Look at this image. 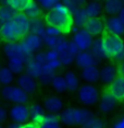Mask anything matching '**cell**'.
Masks as SVG:
<instances>
[{
	"label": "cell",
	"mask_w": 124,
	"mask_h": 128,
	"mask_svg": "<svg viewBox=\"0 0 124 128\" xmlns=\"http://www.w3.org/2000/svg\"><path fill=\"white\" fill-rule=\"evenodd\" d=\"M45 22L47 25L60 28L63 33L69 32L71 30V26L73 25L72 13L61 1L58 2L52 9L46 13Z\"/></svg>",
	"instance_id": "6da1fadb"
},
{
	"label": "cell",
	"mask_w": 124,
	"mask_h": 128,
	"mask_svg": "<svg viewBox=\"0 0 124 128\" xmlns=\"http://www.w3.org/2000/svg\"><path fill=\"white\" fill-rule=\"evenodd\" d=\"M94 114L91 110L81 107H68L62 110L60 113L59 118L62 124L67 126H83Z\"/></svg>",
	"instance_id": "7a4b0ae2"
},
{
	"label": "cell",
	"mask_w": 124,
	"mask_h": 128,
	"mask_svg": "<svg viewBox=\"0 0 124 128\" xmlns=\"http://www.w3.org/2000/svg\"><path fill=\"white\" fill-rule=\"evenodd\" d=\"M77 98L83 105L91 106L95 105L99 102L100 92L96 86L93 84H84L79 89L77 92Z\"/></svg>",
	"instance_id": "3957f363"
},
{
	"label": "cell",
	"mask_w": 124,
	"mask_h": 128,
	"mask_svg": "<svg viewBox=\"0 0 124 128\" xmlns=\"http://www.w3.org/2000/svg\"><path fill=\"white\" fill-rule=\"evenodd\" d=\"M102 44L108 57H115L124 49V40L121 36L107 33L102 36Z\"/></svg>",
	"instance_id": "277c9868"
},
{
	"label": "cell",
	"mask_w": 124,
	"mask_h": 128,
	"mask_svg": "<svg viewBox=\"0 0 124 128\" xmlns=\"http://www.w3.org/2000/svg\"><path fill=\"white\" fill-rule=\"evenodd\" d=\"M1 95L7 101L12 102L13 104H25L28 101V93L18 86H3L1 90Z\"/></svg>",
	"instance_id": "5b68a950"
},
{
	"label": "cell",
	"mask_w": 124,
	"mask_h": 128,
	"mask_svg": "<svg viewBox=\"0 0 124 128\" xmlns=\"http://www.w3.org/2000/svg\"><path fill=\"white\" fill-rule=\"evenodd\" d=\"M20 44H21L24 53L26 54V56L33 57L34 54L40 52L42 45H44V42H42L41 36H38V35H36V34L28 33L21 40Z\"/></svg>",
	"instance_id": "8992f818"
},
{
	"label": "cell",
	"mask_w": 124,
	"mask_h": 128,
	"mask_svg": "<svg viewBox=\"0 0 124 128\" xmlns=\"http://www.w3.org/2000/svg\"><path fill=\"white\" fill-rule=\"evenodd\" d=\"M0 35L5 42H18L19 40H22L24 37L21 30L13 20L2 23L0 25Z\"/></svg>",
	"instance_id": "52a82bcc"
},
{
	"label": "cell",
	"mask_w": 124,
	"mask_h": 128,
	"mask_svg": "<svg viewBox=\"0 0 124 128\" xmlns=\"http://www.w3.org/2000/svg\"><path fill=\"white\" fill-rule=\"evenodd\" d=\"M72 40L77 45L80 50H88L93 45L94 36L90 35L84 28H81L76 33L73 34Z\"/></svg>",
	"instance_id": "ba28073f"
},
{
	"label": "cell",
	"mask_w": 124,
	"mask_h": 128,
	"mask_svg": "<svg viewBox=\"0 0 124 128\" xmlns=\"http://www.w3.org/2000/svg\"><path fill=\"white\" fill-rule=\"evenodd\" d=\"M3 53L8 57V59L9 58H19V59H23L27 62L30 58H32L26 56L20 42H5L3 46Z\"/></svg>",
	"instance_id": "9c48e42d"
},
{
	"label": "cell",
	"mask_w": 124,
	"mask_h": 128,
	"mask_svg": "<svg viewBox=\"0 0 124 128\" xmlns=\"http://www.w3.org/2000/svg\"><path fill=\"white\" fill-rule=\"evenodd\" d=\"M10 117L13 122L20 124L28 123L30 119V107L25 104H14L10 110Z\"/></svg>",
	"instance_id": "30bf717a"
},
{
	"label": "cell",
	"mask_w": 124,
	"mask_h": 128,
	"mask_svg": "<svg viewBox=\"0 0 124 128\" xmlns=\"http://www.w3.org/2000/svg\"><path fill=\"white\" fill-rule=\"evenodd\" d=\"M105 31L109 34L122 36L124 35V23L119 16H111L105 21Z\"/></svg>",
	"instance_id": "8fae6325"
},
{
	"label": "cell",
	"mask_w": 124,
	"mask_h": 128,
	"mask_svg": "<svg viewBox=\"0 0 124 128\" xmlns=\"http://www.w3.org/2000/svg\"><path fill=\"white\" fill-rule=\"evenodd\" d=\"M84 28L93 36H99L105 32V22L98 18H89L86 21Z\"/></svg>",
	"instance_id": "7c38bea8"
},
{
	"label": "cell",
	"mask_w": 124,
	"mask_h": 128,
	"mask_svg": "<svg viewBox=\"0 0 124 128\" xmlns=\"http://www.w3.org/2000/svg\"><path fill=\"white\" fill-rule=\"evenodd\" d=\"M118 105V100L109 91H105L99 98V110L102 113H110Z\"/></svg>",
	"instance_id": "4fadbf2b"
},
{
	"label": "cell",
	"mask_w": 124,
	"mask_h": 128,
	"mask_svg": "<svg viewBox=\"0 0 124 128\" xmlns=\"http://www.w3.org/2000/svg\"><path fill=\"white\" fill-rule=\"evenodd\" d=\"M75 62L80 68H85L88 66L97 65L99 62V60L93 55L90 50H81L79 54L75 56Z\"/></svg>",
	"instance_id": "5bb4252c"
},
{
	"label": "cell",
	"mask_w": 124,
	"mask_h": 128,
	"mask_svg": "<svg viewBox=\"0 0 124 128\" xmlns=\"http://www.w3.org/2000/svg\"><path fill=\"white\" fill-rule=\"evenodd\" d=\"M108 91L111 93L118 101L124 100V76L119 74L109 84Z\"/></svg>",
	"instance_id": "9a60e30c"
},
{
	"label": "cell",
	"mask_w": 124,
	"mask_h": 128,
	"mask_svg": "<svg viewBox=\"0 0 124 128\" xmlns=\"http://www.w3.org/2000/svg\"><path fill=\"white\" fill-rule=\"evenodd\" d=\"M119 74V69L114 65H106L100 69V74H99V80L103 84H110L115 78L118 77Z\"/></svg>",
	"instance_id": "2e32d148"
},
{
	"label": "cell",
	"mask_w": 124,
	"mask_h": 128,
	"mask_svg": "<svg viewBox=\"0 0 124 128\" xmlns=\"http://www.w3.org/2000/svg\"><path fill=\"white\" fill-rule=\"evenodd\" d=\"M44 108L49 114H59L63 110V101L58 96H48L44 100Z\"/></svg>",
	"instance_id": "e0dca14e"
},
{
	"label": "cell",
	"mask_w": 124,
	"mask_h": 128,
	"mask_svg": "<svg viewBox=\"0 0 124 128\" xmlns=\"http://www.w3.org/2000/svg\"><path fill=\"white\" fill-rule=\"evenodd\" d=\"M18 86H20L23 91L26 93H33L36 90V79L28 76L27 74H21L16 79Z\"/></svg>",
	"instance_id": "ac0fdd59"
},
{
	"label": "cell",
	"mask_w": 124,
	"mask_h": 128,
	"mask_svg": "<svg viewBox=\"0 0 124 128\" xmlns=\"http://www.w3.org/2000/svg\"><path fill=\"white\" fill-rule=\"evenodd\" d=\"M99 74H100V70L97 67V65H93V66H88L82 69L81 72V77L82 79L86 81L87 83H95L99 80Z\"/></svg>",
	"instance_id": "d6986e66"
},
{
	"label": "cell",
	"mask_w": 124,
	"mask_h": 128,
	"mask_svg": "<svg viewBox=\"0 0 124 128\" xmlns=\"http://www.w3.org/2000/svg\"><path fill=\"white\" fill-rule=\"evenodd\" d=\"M42 70H44V66L38 64L33 57L25 62V74L33 77L34 79H38L42 74Z\"/></svg>",
	"instance_id": "ffe728a7"
},
{
	"label": "cell",
	"mask_w": 124,
	"mask_h": 128,
	"mask_svg": "<svg viewBox=\"0 0 124 128\" xmlns=\"http://www.w3.org/2000/svg\"><path fill=\"white\" fill-rule=\"evenodd\" d=\"M13 21L15 22V24L19 26L23 33V35H26L30 33V26H31V19L25 14L24 12H16L15 16L13 18Z\"/></svg>",
	"instance_id": "44dd1931"
},
{
	"label": "cell",
	"mask_w": 124,
	"mask_h": 128,
	"mask_svg": "<svg viewBox=\"0 0 124 128\" xmlns=\"http://www.w3.org/2000/svg\"><path fill=\"white\" fill-rule=\"evenodd\" d=\"M124 7L123 0H106L103 4V10L109 16H119L120 11Z\"/></svg>",
	"instance_id": "7402d4cb"
},
{
	"label": "cell",
	"mask_w": 124,
	"mask_h": 128,
	"mask_svg": "<svg viewBox=\"0 0 124 128\" xmlns=\"http://www.w3.org/2000/svg\"><path fill=\"white\" fill-rule=\"evenodd\" d=\"M39 128H62L59 115L57 114H46L42 120L38 124Z\"/></svg>",
	"instance_id": "603a6c76"
},
{
	"label": "cell",
	"mask_w": 124,
	"mask_h": 128,
	"mask_svg": "<svg viewBox=\"0 0 124 128\" xmlns=\"http://www.w3.org/2000/svg\"><path fill=\"white\" fill-rule=\"evenodd\" d=\"M90 52L99 62L108 58V55H107L105 48H103L102 37H98V38L94 40L93 45H91V47H90Z\"/></svg>",
	"instance_id": "cb8c5ba5"
},
{
	"label": "cell",
	"mask_w": 124,
	"mask_h": 128,
	"mask_svg": "<svg viewBox=\"0 0 124 128\" xmlns=\"http://www.w3.org/2000/svg\"><path fill=\"white\" fill-rule=\"evenodd\" d=\"M85 12L89 18H98L102 12V4L98 0H93L84 6Z\"/></svg>",
	"instance_id": "d4e9b609"
},
{
	"label": "cell",
	"mask_w": 124,
	"mask_h": 128,
	"mask_svg": "<svg viewBox=\"0 0 124 128\" xmlns=\"http://www.w3.org/2000/svg\"><path fill=\"white\" fill-rule=\"evenodd\" d=\"M45 108L39 104H32L30 106V119L33 123L39 124L45 117Z\"/></svg>",
	"instance_id": "484cf974"
},
{
	"label": "cell",
	"mask_w": 124,
	"mask_h": 128,
	"mask_svg": "<svg viewBox=\"0 0 124 128\" xmlns=\"http://www.w3.org/2000/svg\"><path fill=\"white\" fill-rule=\"evenodd\" d=\"M46 22L41 18L31 19V26H30V33L36 34L38 36H42L46 31Z\"/></svg>",
	"instance_id": "4316f807"
},
{
	"label": "cell",
	"mask_w": 124,
	"mask_h": 128,
	"mask_svg": "<svg viewBox=\"0 0 124 128\" xmlns=\"http://www.w3.org/2000/svg\"><path fill=\"white\" fill-rule=\"evenodd\" d=\"M88 20V16L85 12L84 7H81L79 9H76L75 11L72 12V21L73 24L76 25L79 28H84L86 21Z\"/></svg>",
	"instance_id": "83f0119b"
},
{
	"label": "cell",
	"mask_w": 124,
	"mask_h": 128,
	"mask_svg": "<svg viewBox=\"0 0 124 128\" xmlns=\"http://www.w3.org/2000/svg\"><path fill=\"white\" fill-rule=\"evenodd\" d=\"M25 60L19 58H9L8 59V68L14 74H21L25 70Z\"/></svg>",
	"instance_id": "f1b7e54d"
},
{
	"label": "cell",
	"mask_w": 124,
	"mask_h": 128,
	"mask_svg": "<svg viewBox=\"0 0 124 128\" xmlns=\"http://www.w3.org/2000/svg\"><path fill=\"white\" fill-rule=\"evenodd\" d=\"M64 79H65V82H67L68 91L74 92V91H76V90H79V88H80V79H79V77L75 74V72H73V71L65 72Z\"/></svg>",
	"instance_id": "f546056e"
},
{
	"label": "cell",
	"mask_w": 124,
	"mask_h": 128,
	"mask_svg": "<svg viewBox=\"0 0 124 128\" xmlns=\"http://www.w3.org/2000/svg\"><path fill=\"white\" fill-rule=\"evenodd\" d=\"M24 13L26 14L30 19L40 18V16H41V7H40L37 1L32 0L30 4H28L27 7L25 8Z\"/></svg>",
	"instance_id": "4dcf8cb0"
},
{
	"label": "cell",
	"mask_w": 124,
	"mask_h": 128,
	"mask_svg": "<svg viewBox=\"0 0 124 128\" xmlns=\"http://www.w3.org/2000/svg\"><path fill=\"white\" fill-rule=\"evenodd\" d=\"M16 11L13 10L10 6H0V25L2 23H5L8 21L13 20L14 16H15Z\"/></svg>",
	"instance_id": "1f68e13d"
},
{
	"label": "cell",
	"mask_w": 124,
	"mask_h": 128,
	"mask_svg": "<svg viewBox=\"0 0 124 128\" xmlns=\"http://www.w3.org/2000/svg\"><path fill=\"white\" fill-rule=\"evenodd\" d=\"M14 80V74L8 67L0 68V83L2 86H9Z\"/></svg>",
	"instance_id": "d6a6232c"
},
{
	"label": "cell",
	"mask_w": 124,
	"mask_h": 128,
	"mask_svg": "<svg viewBox=\"0 0 124 128\" xmlns=\"http://www.w3.org/2000/svg\"><path fill=\"white\" fill-rule=\"evenodd\" d=\"M51 86L52 88L56 90L57 92H65L68 91V88H67V82H65V79H64V76H59V74H56L53 78V80L51 81Z\"/></svg>",
	"instance_id": "836d02e7"
},
{
	"label": "cell",
	"mask_w": 124,
	"mask_h": 128,
	"mask_svg": "<svg viewBox=\"0 0 124 128\" xmlns=\"http://www.w3.org/2000/svg\"><path fill=\"white\" fill-rule=\"evenodd\" d=\"M31 1L32 0H9L8 6H10L16 12H24L25 8L27 7Z\"/></svg>",
	"instance_id": "e575fe53"
},
{
	"label": "cell",
	"mask_w": 124,
	"mask_h": 128,
	"mask_svg": "<svg viewBox=\"0 0 124 128\" xmlns=\"http://www.w3.org/2000/svg\"><path fill=\"white\" fill-rule=\"evenodd\" d=\"M61 2L70 10L71 13L86 4V0H61Z\"/></svg>",
	"instance_id": "d590c367"
},
{
	"label": "cell",
	"mask_w": 124,
	"mask_h": 128,
	"mask_svg": "<svg viewBox=\"0 0 124 128\" xmlns=\"http://www.w3.org/2000/svg\"><path fill=\"white\" fill-rule=\"evenodd\" d=\"M82 127L83 128H105L106 125L102 119H100L99 117H96V116H93Z\"/></svg>",
	"instance_id": "8d00e7d4"
},
{
	"label": "cell",
	"mask_w": 124,
	"mask_h": 128,
	"mask_svg": "<svg viewBox=\"0 0 124 128\" xmlns=\"http://www.w3.org/2000/svg\"><path fill=\"white\" fill-rule=\"evenodd\" d=\"M68 46H69V40L65 38L64 36H59L57 40V43L56 45H54L53 49H56V50L58 52V54H62L64 53V52L68 50Z\"/></svg>",
	"instance_id": "74e56055"
},
{
	"label": "cell",
	"mask_w": 124,
	"mask_h": 128,
	"mask_svg": "<svg viewBox=\"0 0 124 128\" xmlns=\"http://www.w3.org/2000/svg\"><path fill=\"white\" fill-rule=\"evenodd\" d=\"M54 71H51V70H48V69L44 68V70H42V74H40V77L38 78V80L41 82L42 84H50L51 81L53 80L54 78Z\"/></svg>",
	"instance_id": "f35d334b"
},
{
	"label": "cell",
	"mask_w": 124,
	"mask_h": 128,
	"mask_svg": "<svg viewBox=\"0 0 124 128\" xmlns=\"http://www.w3.org/2000/svg\"><path fill=\"white\" fill-rule=\"evenodd\" d=\"M59 59H60V62H61L62 65L68 66V65H71L72 62H75V56L72 55L69 50H67V52H64V53L59 55Z\"/></svg>",
	"instance_id": "ab89813d"
},
{
	"label": "cell",
	"mask_w": 124,
	"mask_h": 128,
	"mask_svg": "<svg viewBox=\"0 0 124 128\" xmlns=\"http://www.w3.org/2000/svg\"><path fill=\"white\" fill-rule=\"evenodd\" d=\"M60 1H61V0H37V2H38L39 6L41 7V9H45L48 11L52 9L54 6Z\"/></svg>",
	"instance_id": "60d3db41"
},
{
	"label": "cell",
	"mask_w": 124,
	"mask_h": 128,
	"mask_svg": "<svg viewBox=\"0 0 124 128\" xmlns=\"http://www.w3.org/2000/svg\"><path fill=\"white\" fill-rule=\"evenodd\" d=\"M62 64L60 62V59H54V60H49L44 65V68L48 69V70H51V71H56L57 69L60 68Z\"/></svg>",
	"instance_id": "b9f144b4"
},
{
	"label": "cell",
	"mask_w": 124,
	"mask_h": 128,
	"mask_svg": "<svg viewBox=\"0 0 124 128\" xmlns=\"http://www.w3.org/2000/svg\"><path fill=\"white\" fill-rule=\"evenodd\" d=\"M41 38H42V42H44V44L46 46H48L49 48H53L54 45H56V43H57L58 37H54V36H50V35H47V34H44V35L41 36Z\"/></svg>",
	"instance_id": "7bdbcfd3"
},
{
	"label": "cell",
	"mask_w": 124,
	"mask_h": 128,
	"mask_svg": "<svg viewBox=\"0 0 124 128\" xmlns=\"http://www.w3.org/2000/svg\"><path fill=\"white\" fill-rule=\"evenodd\" d=\"M63 32L58 28H54V26H51V25H47L46 26V31H45V34L47 35H50V36H54V37H59L62 35Z\"/></svg>",
	"instance_id": "ee69618b"
},
{
	"label": "cell",
	"mask_w": 124,
	"mask_h": 128,
	"mask_svg": "<svg viewBox=\"0 0 124 128\" xmlns=\"http://www.w3.org/2000/svg\"><path fill=\"white\" fill-rule=\"evenodd\" d=\"M33 58L36 60L38 64L44 66L46 62H47V58H46V53L44 52H38V53H36L35 55L33 56Z\"/></svg>",
	"instance_id": "f6af8a7d"
},
{
	"label": "cell",
	"mask_w": 124,
	"mask_h": 128,
	"mask_svg": "<svg viewBox=\"0 0 124 128\" xmlns=\"http://www.w3.org/2000/svg\"><path fill=\"white\" fill-rule=\"evenodd\" d=\"M46 58H47V62L49 60H54V59H59V54L56 49L50 48L49 50L46 52Z\"/></svg>",
	"instance_id": "bcb514c9"
},
{
	"label": "cell",
	"mask_w": 124,
	"mask_h": 128,
	"mask_svg": "<svg viewBox=\"0 0 124 128\" xmlns=\"http://www.w3.org/2000/svg\"><path fill=\"white\" fill-rule=\"evenodd\" d=\"M68 50L70 52L72 55H74V56H76L77 54L80 53V48L77 47V45L75 43L73 42V40H69V46H68Z\"/></svg>",
	"instance_id": "7dc6e473"
},
{
	"label": "cell",
	"mask_w": 124,
	"mask_h": 128,
	"mask_svg": "<svg viewBox=\"0 0 124 128\" xmlns=\"http://www.w3.org/2000/svg\"><path fill=\"white\" fill-rule=\"evenodd\" d=\"M8 116V112L7 110L4 108V107L0 106V125H2V123L5 120V118H7Z\"/></svg>",
	"instance_id": "c3c4849f"
},
{
	"label": "cell",
	"mask_w": 124,
	"mask_h": 128,
	"mask_svg": "<svg viewBox=\"0 0 124 128\" xmlns=\"http://www.w3.org/2000/svg\"><path fill=\"white\" fill-rule=\"evenodd\" d=\"M112 128H124V116L118 119V122L113 125Z\"/></svg>",
	"instance_id": "681fc988"
},
{
	"label": "cell",
	"mask_w": 124,
	"mask_h": 128,
	"mask_svg": "<svg viewBox=\"0 0 124 128\" xmlns=\"http://www.w3.org/2000/svg\"><path fill=\"white\" fill-rule=\"evenodd\" d=\"M22 128H39V125L36 123H25L22 125Z\"/></svg>",
	"instance_id": "f907efd6"
},
{
	"label": "cell",
	"mask_w": 124,
	"mask_h": 128,
	"mask_svg": "<svg viewBox=\"0 0 124 128\" xmlns=\"http://www.w3.org/2000/svg\"><path fill=\"white\" fill-rule=\"evenodd\" d=\"M114 59L117 60V62H124V49L122 52H120V53L114 57Z\"/></svg>",
	"instance_id": "816d5d0a"
},
{
	"label": "cell",
	"mask_w": 124,
	"mask_h": 128,
	"mask_svg": "<svg viewBox=\"0 0 124 128\" xmlns=\"http://www.w3.org/2000/svg\"><path fill=\"white\" fill-rule=\"evenodd\" d=\"M5 128H22V124L16 123V122H12V123H10Z\"/></svg>",
	"instance_id": "f5cc1de1"
},
{
	"label": "cell",
	"mask_w": 124,
	"mask_h": 128,
	"mask_svg": "<svg viewBox=\"0 0 124 128\" xmlns=\"http://www.w3.org/2000/svg\"><path fill=\"white\" fill-rule=\"evenodd\" d=\"M119 74H122V76H124V62H121V65H120V67H119Z\"/></svg>",
	"instance_id": "db71d44e"
},
{
	"label": "cell",
	"mask_w": 124,
	"mask_h": 128,
	"mask_svg": "<svg viewBox=\"0 0 124 128\" xmlns=\"http://www.w3.org/2000/svg\"><path fill=\"white\" fill-rule=\"evenodd\" d=\"M119 16H120V19L122 20V22L124 23V7L122 8V10L120 11V13H119Z\"/></svg>",
	"instance_id": "11a10c76"
},
{
	"label": "cell",
	"mask_w": 124,
	"mask_h": 128,
	"mask_svg": "<svg viewBox=\"0 0 124 128\" xmlns=\"http://www.w3.org/2000/svg\"><path fill=\"white\" fill-rule=\"evenodd\" d=\"M8 4H9V0H0V4H2V6H7Z\"/></svg>",
	"instance_id": "9f6ffc18"
},
{
	"label": "cell",
	"mask_w": 124,
	"mask_h": 128,
	"mask_svg": "<svg viewBox=\"0 0 124 128\" xmlns=\"http://www.w3.org/2000/svg\"><path fill=\"white\" fill-rule=\"evenodd\" d=\"M0 128H4L3 126H2V125H0Z\"/></svg>",
	"instance_id": "6f0895ef"
},
{
	"label": "cell",
	"mask_w": 124,
	"mask_h": 128,
	"mask_svg": "<svg viewBox=\"0 0 124 128\" xmlns=\"http://www.w3.org/2000/svg\"><path fill=\"white\" fill-rule=\"evenodd\" d=\"M0 42H1V35H0Z\"/></svg>",
	"instance_id": "680465c9"
},
{
	"label": "cell",
	"mask_w": 124,
	"mask_h": 128,
	"mask_svg": "<svg viewBox=\"0 0 124 128\" xmlns=\"http://www.w3.org/2000/svg\"><path fill=\"white\" fill-rule=\"evenodd\" d=\"M123 2H124V0H123Z\"/></svg>",
	"instance_id": "91938a15"
},
{
	"label": "cell",
	"mask_w": 124,
	"mask_h": 128,
	"mask_svg": "<svg viewBox=\"0 0 124 128\" xmlns=\"http://www.w3.org/2000/svg\"><path fill=\"white\" fill-rule=\"evenodd\" d=\"M0 68H1V67H0Z\"/></svg>",
	"instance_id": "94428289"
}]
</instances>
